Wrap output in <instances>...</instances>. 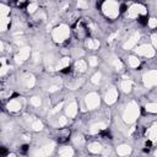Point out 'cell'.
<instances>
[{
    "instance_id": "obj_1",
    "label": "cell",
    "mask_w": 157,
    "mask_h": 157,
    "mask_svg": "<svg viewBox=\"0 0 157 157\" xmlns=\"http://www.w3.org/2000/svg\"><path fill=\"white\" fill-rule=\"evenodd\" d=\"M70 34V29L66 25H59L53 29V38L55 42H64Z\"/></svg>"
},
{
    "instance_id": "obj_2",
    "label": "cell",
    "mask_w": 157,
    "mask_h": 157,
    "mask_svg": "<svg viewBox=\"0 0 157 157\" xmlns=\"http://www.w3.org/2000/svg\"><path fill=\"white\" fill-rule=\"evenodd\" d=\"M103 12L105 13L107 17L109 18H115L119 15V4L113 2V1H108L103 4Z\"/></svg>"
},
{
    "instance_id": "obj_3",
    "label": "cell",
    "mask_w": 157,
    "mask_h": 157,
    "mask_svg": "<svg viewBox=\"0 0 157 157\" xmlns=\"http://www.w3.org/2000/svg\"><path fill=\"white\" fill-rule=\"evenodd\" d=\"M137 115H139V107L135 103H130L126 107L125 112H124V119H125V121L131 123V121H134L136 119Z\"/></svg>"
},
{
    "instance_id": "obj_4",
    "label": "cell",
    "mask_w": 157,
    "mask_h": 157,
    "mask_svg": "<svg viewBox=\"0 0 157 157\" xmlns=\"http://www.w3.org/2000/svg\"><path fill=\"white\" fill-rule=\"evenodd\" d=\"M87 34H88L87 27H86L82 22H77L76 26H75V36H76V38L82 39V38H85Z\"/></svg>"
},
{
    "instance_id": "obj_5",
    "label": "cell",
    "mask_w": 157,
    "mask_h": 157,
    "mask_svg": "<svg viewBox=\"0 0 157 157\" xmlns=\"http://www.w3.org/2000/svg\"><path fill=\"white\" fill-rule=\"evenodd\" d=\"M135 52H136V54H139V55H142V56H147V58H150V56H153V54H155L153 49H152L150 45H147V44H145V45H141V47H137V48L135 49Z\"/></svg>"
},
{
    "instance_id": "obj_6",
    "label": "cell",
    "mask_w": 157,
    "mask_h": 157,
    "mask_svg": "<svg viewBox=\"0 0 157 157\" xmlns=\"http://www.w3.org/2000/svg\"><path fill=\"white\" fill-rule=\"evenodd\" d=\"M86 103H87V107L90 109H94L99 105V97L96 93H90L86 98Z\"/></svg>"
},
{
    "instance_id": "obj_7",
    "label": "cell",
    "mask_w": 157,
    "mask_h": 157,
    "mask_svg": "<svg viewBox=\"0 0 157 157\" xmlns=\"http://www.w3.org/2000/svg\"><path fill=\"white\" fill-rule=\"evenodd\" d=\"M145 77H147V78H145V83H146L147 87H152V86L156 85V71L155 70L148 71L145 75Z\"/></svg>"
},
{
    "instance_id": "obj_8",
    "label": "cell",
    "mask_w": 157,
    "mask_h": 157,
    "mask_svg": "<svg viewBox=\"0 0 157 157\" xmlns=\"http://www.w3.org/2000/svg\"><path fill=\"white\" fill-rule=\"evenodd\" d=\"M117 98H118V92H117V90H115L114 87L109 88L108 92L105 93V102L109 103V104H112V103H114V102L117 101Z\"/></svg>"
},
{
    "instance_id": "obj_9",
    "label": "cell",
    "mask_w": 157,
    "mask_h": 157,
    "mask_svg": "<svg viewBox=\"0 0 157 157\" xmlns=\"http://www.w3.org/2000/svg\"><path fill=\"white\" fill-rule=\"evenodd\" d=\"M22 104H21V101L20 99H11L7 104V109L10 112H18L21 109Z\"/></svg>"
},
{
    "instance_id": "obj_10",
    "label": "cell",
    "mask_w": 157,
    "mask_h": 157,
    "mask_svg": "<svg viewBox=\"0 0 157 157\" xmlns=\"http://www.w3.org/2000/svg\"><path fill=\"white\" fill-rule=\"evenodd\" d=\"M104 148L102 147V145L99 142H91L88 145V151L92 152V153H101Z\"/></svg>"
},
{
    "instance_id": "obj_11",
    "label": "cell",
    "mask_w": 157,
    "mask_h": 157,
    "mask_svg": "<svg viewBox=\"0 0 157 157\" xmlns=\"http://www.w3.org/2000/svg\"><path fill=\"white\" fill-rule=\"evenodd\" d=\"M59 156L60 157H72L74 156V150L69 146H65V147H61L59 150Z\"/></svg>"
},
{
    "instance_id": "obj_12",
    "label": "cell",
    "mask_w": 157,
    "mask_h": 157,
    "mask_svg": "<svg viewBox=\"0 0 157 157\" xmlns=\"http://www.w3.org/2000/svg\"><path fill=\"white\" fill-rule=\"evenodd\" d=\"M66 114L69 117H75L77 114V104L75 102L69 103V105L66 107Z\"/></svg>"
},
{
    "instance_id": "obj_13",
    "label": "cell",
    "mask_w": 157,
    "mask_h": 157,
    "mask_svg": "<svg viewBox=\"0 0 157 157\" xmlns=\"http://www.w3.org/2000/svg\"><path fill=\"white\" fill-rule=\"evenodd\" d=\"M137 40H139V34H137V33H135L134 36H131V37L128 39V42L124 44V48H125V49H130L131 47H134V45H135V43H136Z\"/></svg>"
},
{
    "instance_id": "obj_14",
    "label": "cell",
    "mask_w": 157,
    "mask_h": 157,
    "mask_svg": "<svg viewBox=\"0 0 157 157\" xmlns=\"http://www.w3.org/2000/svg\"><path fill=\"white\" fill-rule=\"evenodd\" d=\"M98 45H99V42H98L97 39L87 38V40H86V47H87L88 49L94 50V49H97V48H98Z\"/></svg>"
},
{
    "instance_id": "obj_15",
    "label": "cell",
    "mask_w": 157,
    "mask_h": 157,
    "mask_svg": "<svg viewBox=\"0 0 157 157\" xmlns=\"http://www.w3.org/2000/svg\"><path fill=\"white\" fill-rule=\"evenodd\" d=\"M75 67H76V70H77V71L83 72V71L87 69V63H86V61H83V60H77V61L75 63Z\"/></svg>"
},
{
    "instance_id": "obj_16",
    "label": "cell",
    "mask_w": 157,
    "mask_h": 157,
    "mask_svg": "<svg viewBox=\"0 0 157 157\" xmlns=\"http://www.w3.org/2000/svg\"><path fill=\"white\" fill-rule=\"evenodd\" d=\"M117 152H118V155H120V156H128V155L130 153V147L126 146V145L119 146V147L117 148Z\"/></svg>"
},
{
    "instance_id": "obj_17",
    "label": "cell",
    "mask_w": 157,
    "mask_h": 157,
    "mask_svg": "<svg viewBox=\"0 0 157 157\" xmlns=\"http://www.w3.org/2000/svg\"><path fill=\"white\" fill-rule=\"evenodd\" d=\"M120 87L123 88L124 92H130V90H131V81L128 80V78L123 80V81L120 82Z\"/></svg>"
},
{
    "instance_id": "obj_18",
    "label": "cell",
    "mask_w": 157,
    "mask_h": 157,
    "mask_svg": "<svg viewBox=\"0 0 157 157\" xmlns=\"http://www.w3.org/2000/svg\"><path fill=\"white\" fill-rule=\"evenodd\" d=\"M140 64V60L136 56H129V65L130 67H137Z\"/></svg>"
},
{
    "instance_id": "obj_19",
    "label": "cell",
    "mask_w": 157,
    "mask_h": 157,
    "mask_svg": "<svg viewBox=\"0 0 157 157\" xmlns=\"http://www.w3.org/2000/svg\"><path fill=\"white\" fill-rule=\"evenodd\" d=\"M32 128H33L34 130H40V129L43 128V124H42V121L36 120V121H33V123H32Z\"/></svg>"
},
{
    "instance_id": "obj_20",
    "label": "cell",
    "mask_w": 157,
    "mask_h": 157,
    "mask_svg": "<svg viewBox=\"0 0 157 157\" xmlns=\"http://www.w3.org/2000/svg\"><path fill=\"white\" fill-rule=\"evenodd\" d=\"M27 9H28L29 12H34L36 10H38V4H37V2H31V4L27 6Z\"/></svg>"
},
{
    "instance_id": "obj_21",
    "label": "cell",
    "mask_w": 157,
    "mask_h": 157,
    "mask_svg": "<svg viewBox=\"0 0 157 157\" xmlns=\"http://www.w3.org/2000/svg\"><path fill=\"white\" fill-rule=\"evenodd\" d=\"M146 109H147V112L156 113V103H148V104L146 105Z\"/></svg>"
},
{
    "instance_id": "obj_22",
    "label": "cell",
    "mask_w": 157,
    "mask_h": 157,
    "mask_svg": "<svg viewBox=\"0 0 157 157\" xmlns=\"http://www.w3.org/2000/svg\"><path fill=\"white\" fill-rule=\"evenodd\" d=\"M101 77H102L101 72H96V74L93 75V77H92V82H93V83H98V82L101 81Z\"/></svg>"
},
{
    "instance_id": "obj_23",
    "label": "cell",
    "mask_w": 157,
    "mask_h": 157,
    "mask_svg": "<svg viewBox=\"0 0 157 157\" xmlns=\"http://www.w3.org/2000/svg\"><path fill=\"white\" fill-rule=\"evenodd\" d=\"M31 103L34 104L36 107H39V105H40V99H39L38 97H33V98L31 99Z\"/></svg>"
},
{
    "instance_id": "obj_24",
    "label": "cell",
    "mask_w": 157,
    "mask_h": 157,
    "mask_svg": "<svg viewBox=\"0 0 157 157\" xmlns=\"http://www.w3.org/2000/svg\"><path fill=\"white\" fill-rule=\"evenodd\" d=\"M88 64H90V65H92V66H94V65H97V64H98V59H97V58H94V56H92V58H90V59H88Z\"/></svg>"
},
{
    "instance_id": "obj_25",
    "label": "cell",
    "mask_w": 157,
    "mask_h": 157,
    "mask_svg": "<svg viewBox=\"0 0 157 157\" xmlns=\"http://www.w3.org/2000/svg\"><path fill=\"white\" fill-rule=\"evenodd\" d=\"M147 22H148V26H150L151 28H155V27H156V18H155V17L150 18Z\"/></svg>"
},
{
    "instance_id": "obj_26",
    "label": "cell",
    "mask_w": 157,
    "mask_h": 157,
    "mask_svg": "<svg viewBox=\"0 0 157 157\" xmlns=\"http://www.w3.org/2000/svg\"><path fill=\"white\" fill-rule=\"evenodd\" d=\"M7 157H16V156H15V155H9Z\"/></svg>"
},
{
    "instance_id": "obj_27",
    "label": "cell",
    "mask_w": 157,
    "mask_h": 157,
    "mask_svg": "<svg viewBox=\"0 0 157 157\" xmlns=\"http://www.w3.org/2000/svg\"><path fill=\"white\" fill-rule=\"evenodd\" d=\"M1 48H2V44H1V42H0V50H1Z\"/></svg>"
}]
</instances>
